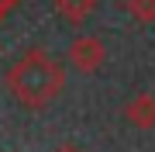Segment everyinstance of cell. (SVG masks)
I'll return each instance as SVG.
<instances>
[{
    "mask_svg": "<svg viewBox=\"0 0 155 152\" xmlns=\"http://www.w3.org/2000/svg\"><path fill=\"white\" fill-rule=\"evenodd\" d=\"M4 83L21 107L41 111L66 90V66L45 49H28L11 62Z\"/></svg>",
    "mask_w": 155,
    "mask_h": 152,
    "instance_id": "1",
    "label": "cell"
},
{
    "mask_svg": "<svg viewBox=\"0 0 155 152\" xmlns=\"http://www.w3.org/2000/svg\"><path fill=\"white\" fill-rule=\"evenodd\" d=\"M104 59H107V49H104V42L97 35H76L69 42V66L76 73H83V76L97 73L104 66Z\"/></svg>",
    "mask_w": 155,
    "mask_h": 152,
    "instance_id": "2",
    "label": "cell"
},
{
    "mask_svg": "<svg viewBox=\"0 0 155 152\" xmlns=\"http://www.w3.org/2000/svg\"><path fill=\"white\" fill-rule=\"evenodd\" d=\"M124 121L138 131H148L155 128V93H134L131 100L124 104Z\"/></svg>",
    "mask_w": 155,
    "mask_h": 152,
    "instance_id": "3",
    "label": "cell"
},
{
    "mask_svg": "<svg viewBox=\"0 0 155 152\" xmlns=\"http://www.w3.org/2000/svg\"><path fill=\"white\" fill-rule=\"evenodd\" d=\"M93 11H97V0H55V14L66 24H76V28L83 21H90Z\"/></svg>",
    "mask_w": 155,
    "mask_h": 152,
    "instance_id": "4",
    "label": "cell"
},
{
    "mask_svg": "<svg viewBox=\"0 0 155 152\" xmlns=\"http://www.w3.org/2000/svg\"><path fill=\"white\" fill-rule=\"evenodd\" d=\"M124 11L131 14V21L152 24L155 21V0H124Z\"/></svg>",
    "mask_w": 155,
    "mask_h": 152,
    "instance_id": "5",
    "label": "cell"
},
{
    "mask_svg": "<svg viewBox=\"0 0 155 152\" xmlns=\"http://www.w3.org/2000/svg\"><path fill=\"white\" fill-rule=\"evenodd\" d=\"M55 152H83V149H79V145H72V142H66V145H59Z\"/></svg>",
    "mask_w": 155,
    "mask_h": 152,
    "instance_id": "6",
    "label": "cell"
},
{
    "mask_svg": "<svg viewBox=\"0 0 155 152\" xmlns=\"http://www.w3.org/2000/svg\"><path fill=\"white\" fill-rule=\"evenodd\" d=\"M11 4H14V0H0V14H4V11H7Z\"/></svg>",
    "mask_w": 155,
    "mask_h": 152,
    "instance_id": "7",
    "label": "cell"
}]
</instances>
